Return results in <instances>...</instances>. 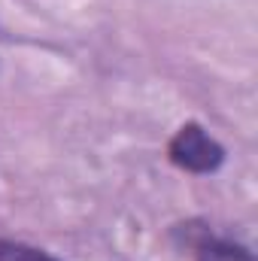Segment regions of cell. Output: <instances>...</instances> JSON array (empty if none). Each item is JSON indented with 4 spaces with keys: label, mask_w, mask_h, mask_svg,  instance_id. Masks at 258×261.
<instances>
[{
    "label": "cell",
    "mask_w": 258,
    "mask_h": 261,
    "mask_svg": "<svg viewBox=\"0 0 258 261\" xmlns=\"http://www.w3.org/2000/svg\"><path fill=\"white\" fill-rule=\"evenodd\" d=\"M167 155L176 167H183L189 173H213L225 161V149L197 122H189L173 134V140L167 146Z\"/></svg>",
    "instance_id": "obj_1"
},
{
    "label": "cell",
    "mask_w": 258,
    "mask_h": 261,
    "mask_svg": "<svg viewBox=\"0 0 258 261\" xmlns=\"http://www.w3.org/2000/svg\"><path fill=\"white\" fill-rule=\"evenodd\" d=\"M0 261H58L49 252L28 246V243H15V240H0Z\"/></svg>",
    "instance_id": "obj_2"
}]
</instances>
